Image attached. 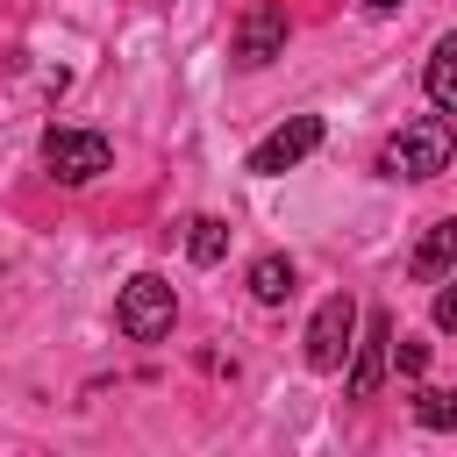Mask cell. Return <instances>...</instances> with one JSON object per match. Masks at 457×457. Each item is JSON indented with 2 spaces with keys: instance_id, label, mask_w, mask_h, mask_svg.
<instances>
[{
  "instance_id": "obj_7",
  "label": "cell",
  "mask_w": 457,
  "mask_h": 457,
  "mask_svg": "<svg viewBox=\"0 0 457 457\" xmlns=\"http://www.w3.org/2000/svg\"><path fill=\"white\" fill-rule=\"evenodd\" d=\"M286 36H293V21H286V7H271V0H257L243 21H236V64L243 71H264L271 57H286Z\"/></svg>"
},
{
  "instance_id": "obj_6",
  "label": "cell",
  "mask_w": 457,
  "mask_h": 457,
  "mask_svg": "<svg viewBox=\"0 0 457 457\" xmlns=\"http://www.w3.org/2000/svg\"><path fill=\"white\" fill-rule=\"evenodd\" d=\"M321 150V114H293V121H278L257 150H250V179H278V171H293L300 157H314Z\"/></svg>"
},
{
  "instance_id": "obj_9",
  "label": "cell",
  "mask_w": 457,
  "mask_h": 457,
  "mask_svg": "<svg viewBox=\"0 0 457 457\" xmlns=\"http://www.w3.org/2000/svg\"><path fill=\"white\" fill-rule=\"evenodd\" d=\"M421 93H428V107L457 114V29L436 36V50H428V64H421Z\"/></svg>"
},
{
  "instance_id": "obj_5",
  "label": "cell",
  "mask_w": 457,
  "mask_h": 457,
  "mask_svg": "<svg viewBox=\"0 0 457 457\" xmlns=\"http://www.w3.org/2000/svg\"><path fill=\"white\" fill-rule=\"evenodd\" d=\"M386 364H393V314L386 307H371L364 321H357V343H350V400H371L378 386H386Z\"/></svg>"
},
{
  "instance_id": "obj_8",
  "label": "cell",
  "mask_w": 457,
  "mask_h": 457,
  "mask_svg": "<svg viewBox=\"0 0 457 457\" xmlns=\"http://www.w3.org/2000/svg\"><path fill=\"white\" fill-rule=\"evenodd\" d=\"M450 271H457V221H428V236H421L414 257H407V278L436 286V278H450Z\"/></svg>"
},
{
  "instance_id": "obj_4",
  "label": "cell",
  "mask_w": 457,
  "mask_h": 457,
  "mask_svg": "<svg viewBox=\"0 0 457 457\" xmlns=\"http://www.w3.org/2000/svg\"><path fill=\"white\" fill-rule=\"evenodd\" d=\"M350 343H357V300L350 293H328L314 307V321H307V371H343Z\"/></svg>"
},
{
  "instance_id": "obj_11",
  "label": "cell",
  "mask_w": 457,
  "mask_h": 457,
  "mask_svg": "<svg viewBox=\"0 0 457 457\" xmlns=\"http://www.w3.org/2000/svg\"><path fill=\"white\" fill-rule=\"evenodd\" d=\"M186 257L193 264H221L228 257V221L221 214H193L186 221Z\"/></svg>"
},
{
  "instance_id": "obj_14",
  "label": "cell",
  "mask_w": 457,
  "mask_h": 457,
  "mask_svg": "<svg viewBox=\"0 0 457 457\" xmlns=\"http://www.w3.org/2000/svg\"><path fill=\"white\" fill-rule=\"evenodd\" d=\"M393 364H400V378H421V371H428V343H407V336H400V343H393Z\"/></svg>"
},
{
  "instance_id": "obj_15",
  "label": "cell",
  "mask_w": 457,
  "mask_h": 457,
  "mask_svg": "<svg viewBox=\"0 0 457 457\" xmlns=\"http://www.w3.org/2000/svg\"><path fill=\"white\" fill-rule=\"evenodd\" d=\"M364 7H371V14H400L407 0H364Z\"/></svg>"
},
{
  "instance_id": "obj_3",
  "label": "cell",
  "mask_w": 457,
  "mask_h": 457,
  "mask_svg": "<svg viewBox=\"0 0 457 457\" xmlns=\"http://www.w3.org/2000/svg\"><path fill=\"white\" fill-rule=\"evenodd\" d=\"M43 164H50L57 186H86V179H100V171L114 164V143H107L100 129H64V121H50V129H43Z\"/></svg>"
},
{
  "instance_id": "obj_10",
  "label": "cell",
  "mask_w": 457,
  "mask_h": 457,
  "mask_svg": "<svg viewBox=\"0 0 457 457\" xmlns=\"http://www.w3.org/2000/svg\"><path fill=\"white\" fill-rule=\"evenodd\" d=\"M250 300H264V307H286V300H293V257L264 250V257L250 264Z\"/></svg>"
},
{
  "instance_id": "obj_1",
  "label": "cell",
  "mask_w": 457,
  "mask_h": 457,
  "mask_svg": "<svg viewBox=\"0 0 457 457\" xmlns=\"http://www.w3.org/2000/svg\"><path fill=\"white\" fill-rule=\"evenodd\" d=\"M450 157H457V114H443V107L421 114V121H400V129L378 143V171H386V179H407V186L450 171Z\"/></svg>"
},
{
  "instance_id": "obj_2",
  "label": "cell",
  "mask_w": 457,
  "mask_h": 457,
  "mask_svg": "<svg viewBox=\"0 0 457 457\" xmlns=\"http://www.w3.org/2000/svg\"><path fill=\"white\" fill-rule=\"evenodd\" d=\"M171 321H179V293H171L164 271H136V278L114 293V328H121L129 343H164Z\"/></svg>"
},
{
  "instance_id": "obj_13",
  "label": "cell",
  "mask_w": 457,
  "mask_h": 457,
  "mask_svg": "<svg viewBox=\"0 0 457 457\" xmlns=\"http://www.w3.org/2000/svg\"><path fill=\"white\" fill-rule=\"evenodd\" d=\"M436 328H443V336H457V271H450V278H436Z\"/></svg>"
},
{
  "instance_id": "obj_12",
  "label": "cell",
  "mask_w": 457,
  "mask_h": 457,
  "mask_svg": "<svg viewBox=\"0 0 457 457\" xmlns=\"http://www.w3.org/2000/svg\"><path fill=\"white\" fill-rule=\"evenodd\" d=\"M414 421L421 428H457V386H421L414 393Z\"/></svg>"
}]
</instances>
